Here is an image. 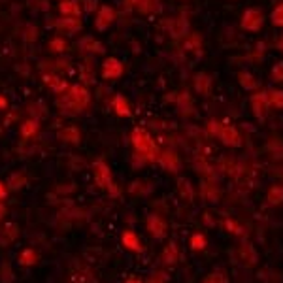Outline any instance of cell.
Wrapping results in <instances>:
<instances>
[{"label": "cell", "instance_id": "f546056e", "mask_svg": "<svg viewBox=\"0 0 283 283\" xmlns=\"http://www.w3.org/2000/svg\"><path fill=\"white\" fill-rule=\"evenodd\" d=\"M50 50L55 53H64V51H68V43L63 38H53L50 42Z\"/></svg>", "mask_w": 283, "mask_h": 283}, {"label": "cell", "instance_id": "ee69618b", "mask_svg": "<svg viewBox=\"0 0 283 283\" xmlns=\"http://www.w3.org/2000/svg\"><path fill=\"white\" fill-rule=\"evenodd\" d=\"M277 50H281V51H283V36L279 38V40H277Z\"/></svg>", "mask_w": 283, "mask_h": 283}, {"label": "cell", "instance_id": "2e32d148", "mask_svg": "<svg viewBox=\"0 0 283 283\" xmlns=\"http://www.w3.org/2000/svg\"><path fill=\"white\" fill-rule=\"evenodd\" d=\"M43 81H48V85H50V89L55 95H63L70 85H68V81L64 78H61V76H43Z\"/></svg>", "mask_w": 283, "mask_h": 283}, {"label": "cell", "instance_id": "3957f363", "mask_svg": "<svg viewBox=\"0 0 283 283\" xmlns=\"http://www.w3.org/2000/svg\"><path fill=\"white\" fill-rule=\"evenodd\" d=\"M208 130L217 136L225 146H230V148H238V146H242L240 132H238L234 127H230V125H226L225 127V125H217L215 121H212V123H208Z\"/></svg>", "mask_w": 283, "mask_h": 283}, {"label": "cell", "instance_id": "e0dca14e", "mask_svg": "<svg viewBox=\"0 0 283 283\" xmlns=\"http://www.w3.org/2000/svg\"><path fill=\"white\" fill-rule=\"evenodd\" d=\"M121 242H123L125 248L132 249V251H144V246L140 244V238L136 236L134 230H125L121 236Z\"/></svg>", "mask_w": 283, "mask_h": 283}, {"label": "cell", "instance_id": "8fae6325", "mask_svg": "<svg viewBox=\"0 0 283 283\" xmlns=\"http://www.w3.org/2000/svg\"><path fill=\"white\" fill-rule=\"evenodd\" d=\"M146 223H148V230L153 234L155 238H163V236H166L168 226H166V223H164L159 215H155V213H153V215H149Z\"/></svg>", "mask_w": 283, "mask_h": 283}, {"label": "cell", "instance_id": "836d02e7", "mask_svg": "<svg viewBox=\"0 0 283 283\" xmlns=\"http://www.w3.org/2000/svg\"><path fill=\"white\" fill-rule=\"evenodd\" d=\"M272 79L274 81H283V61L272 68Z\"/></svg>", "mask_w": 283, "mask_h": 283}, {"label": "cell", "instance_id": "ffe728a7", "mask_svg": "<svg viewBox=\"0 0 283 283\" xmlns=\"http://www.w3.org/2000/svg\"><path fill=\"white\" fill-rule=\"evenodd\" d=\"M38 132H40V123H38L36 119H27L21 125V136L25 138V140L34 138Z\"/></svg>", "mask_w": 283, "mask_h": 283}, {"label": "cell", "instance_id": "ab89813d", "mask_svg": "<svg viewBox=\"0 0 283 283\" xmlns=\"http://www.w3.org/2000/svg\"><path fill=\"white\" fill-rule=\"evenodd\" d=\"M148 283H166V279H164V276H161V274H155Z\"/></svg>", "mask_w": 283, "mask_h": 283}, {"label": "cell", "instance_id": "7a4b0ae2", "mask_svg": "<svg viewBox=\"0 0 283 283\" xmlns=\"http://www.w3.org/2000/svg\"><path fill=\"white\" fill-rule=\"evenodd\" d=\"M132 146H134L136 157L144 163H153L159 159V148L153 142V138L144 130V128H134L132 130Z\"/></svg>", "mask_w": 283, "mask_h": 283}, {"label": "cell", "instance_id": "d6986e66", "mask_svg": "<svg viewBox=\"0 0 283 283\" xmlns=\"http://www.w3.org/2000/svg\"><path fill=\"white\" fill-rule=\"evenodd\" d=\"M59 138L63 142H68V144H79L81 136H79V128L78 127H64L61 132H59Z\"/></svg>", "mask_w": 283, "mask_h": 283}, {"label": "cell", "instance_id": "74e56055", "mask_svg": "<svg viewBox=\"0 0 283 283\" xmlns=\"http://www.w3.org/2000/svg\"><path fill=\"white\" fill-rule=\"evenodd\" d=\"M85 4V12H92L97 8V0H81Z\"/></svg>", "mask_w": 283, "mask_h": 283}, {"label": "cell", "instance_id": "cb8c5ba5", "mask_svg": "<svg viewBox=\"0 0 283 283\" xmlns=\"http://www.w3.org/2000/svg\"><path fill=\"white\" fill-rule=\"evenodd\" d=\"M187 28H189V25H187V21H185L183 17H177L176 21H174V27H172V36L174 38H179V36H185L187 34Z\"/></svg>", "mask_w": 283, "mask_h": 283}, {"label": "cell", "instance_id": "9a60e30c", "mask_svg": "<svg viewBox=\"0 0 283 283\" xmlns=\"http://www.w3.org/2000/svg\"><path fill=\"white\" fill-rule=\"evenodd\" d=\"M212 87H213V81L208 74H197V78H195V89H197L198 95H204V97L210 95Z\"/></svg>", "mask_w": 283, "mask_h": 283}, {"label": "cell", "instance_id": "8992f818", "mask_svg": "<svg viewBox=\"0 0 283 283\" xmlns=\"http://www.w3.org/2000/svg\"><path fill=\"white\" fill-rule=\"evenodd\" d=\"M123 72H125V66L115 57L106 59L104 64H102V78L104 79H117L123 76Z\"/></svg>", "mask_w": 283, "mask_h": 283}, {"label": "cell", "instance_id": "83f0119b", "mask_svg": "<svg viewBox=\"0 0 283 283\" xmlns=\"http://www.w3.org/2000/svg\"><path fill=\"white\" fill-rule=\"evenodd\" d=\"M281 200H283V189L274 185L268 191V202L270 204H281Z\"/></svg>", "mask_w": 283, "mask_h": 283}, {"label": "cell", "instance_id": "6da1fadb", "mask_svg": "<svg viewBox=\"0 0 283 283\" xmlns=\"http://www.w3.org/2000/svg\"><path fill=\"white\" fill-rule=\"evenodd\" d=\"M91 102V92L87 91V87L83 85H70L66 91L61 95L59 100V108L66 113H79Z\"/></svg>", "mask_w": 283, "mask_h": 283}, {"label": "cell", "instance_id": "4dcf8cb0", "mask_svg": "<svg viewBox=\"0 0 283 283\" xmlns=\"http://www.w3.org/2000/svg\"><path fill=\"white\" fill-rule=\"evenodd\" d=\"M191 248L195 249V251L206 248V236L204 234H193L191 236Z\"/></svg>", "mask_w": 283, "mask_h": 283}, {"label": "cell", "instance_id": "f1b7e54d", "mask_svg": "<svg viewBox=\"0 0 283 283\" xmlns=\"http://www.w3.org/2000/svg\"><path fill=\"white\" fill-rule=\"evenodd\" d=\"M163 257H164V262H176L177 257H179L176 244H168V248L163 251Z\"/></svg>", "mask_w": 283, "mask_h": 283}, {"label": "cell", "instance_id": "7402d4cb", "mask_svg": "<svg viewBox=\"0 0 283 283\" xmlns=\"http://www.w3.org/2000/svg\"><path fill=\"white\" fill-rule=\"evenodd\" d=\"M38 262V253H36L34 249H23L21 255H19V264H23V266H32V264H36Z\"/></svg>", "mask_w": 283, "mask_h": 283}, {"label": "cell", "instance_id": "d4e9b609", "mask_svg": "<svg viewBox=\"0 0 283 283\" xmlns=\"http://www.w3.org/2000/svg\"><path fill=\"white\" fill-rule=\"evenodd\" d=\"M79 45H81L85 51H92V53H102V51H104V48H102V45H100L97 40L89 38V36H87V38H83V40L79 42Z\"/></svg>", "mask_w": 283, "mask_h": 283}, {"label": "cell", "instance_id": "5b68a950", "mask_svg": "<svg viewBox=\"0 0 283 283\" xmlns=\"http://www.w3.org/2000/svg\"><path fill=\"white\" fill-rule=\"evenodd\" d=\"M262 23H264V15H262V12L257 10V8L246 10V14L242 17V28H244V30H249V32L259 30V28L262 27Z\"/></svg>", "mask_w": 283, "mask_h": 283}, {"label": "cell", "instance_id": "484cf974", "mask_svg": "<svg viewBox=\"0 0 283 283\" xmlns=\"http://www.w3.org/2000/svg\"><path fill=\"white\" fill-rule=\"evenodd\" d=\"M217 189L213 187L210 181H206V183H202V197H204V200H208V202H215L217 200Z\"/></svg>", "mask_w": 283, "mask_h": 283}, {"label": "cell", "instance_id": "7bdbcfd3", "mask_svg": "<svg viewBox=\"0 0 283 283\" xmlns=\"http://www.w3.org/2000/svg\"><path fill=\"white\" fill-rule=\"evenodd\" d=\"M125 283H144V281H142V279H138V277H128Z\"/></svg>", "mask_w": 283, "mask_h": 283}, {"label": "cell", "instance_id": "44dd1931", "mask_svg": "<svg viewBox=\"0 0 283 283\" xmlns=\"http://www.w3.org/2000/svg\"><path fill=\"white\" fill-rule=\"evenodd\" d=\"M25 183H27V176H25L23 172H17V174H12V176L8 177L6 187L12 189V191H17V189H21Z\"/></svg>", "mask_w": 283, "mask_h": 283}, {"label": "cell", "instance_id": "30bf717a", "mask_svg": "<svg viewBox=\"0 0 283 283\" xmlns=\"http://www.w3.org/2000/svg\"><path fill=\"white\" fill-rule=\"evenodd\" d=\"M132 6L144 15H153L161 12V0H128Z\"/></svg>", "mask_w": 283, "mask_h": 283}, {"label": "cell", "instance_id": "1f68e13d", "mask_svg": "<svg viewBox=\"0 0 283 283\" xmlns=\"http://www.w3.org/2000/svg\"><path fill=\"white\" fill-rule=\"evenodd\" d=\"M272 23H274L276 27H283V4H279V6L272 12Z\"/></svg>", "mask_w": 283, "mask_h": 283}, {"label": "cell", "instance_id": "b9f144b4", "mask_svg": "<svg viewBox=\"0 0 283 283\" xmlns=\"http://www.w3.org/2000/svg\"><path fill=\"white\" fill-rule=\"evenodd\" d=\"M4 215H6V206L0 202V221L4 219Z\"/></svg>", "mask_w": 283, "mask_h": 283}, {"label": "cell", "instance_id": "603a6c76", "mask_svg": "<svg viewBox=\"0 0 283 283\" xmlns=\"http://www.w3.org/2000/svg\"><path fill=\"white\" fill-rule=\"evenodd\" d=\"M238 79H240V83L244 85L248 91H253V89L259 87V81H257L249 72H240V74H238Z\"/></svg>", "mask_w": 283, "mask_h": 283}, {"label": "cell", "instance_id": "ac0fdd59", "mask_svg": "<svg viewBox=\"0 0 283 283\" xmlns=\"http://www.w3.org/2000/svg\"><path fill=\"white\" fill-rule=\"evenodd\" d=\"M113 112L117 113V115H121V117H127V115H130V104H128L127 97H123V95H115L113 97Z\"/></svg>", "mask_w": 283, "mask_h": 283}, {"label": "cell", "instance_id": "f35d334b", "mask_svg": "<svg viewBox=\"0 0 283 283\" xmlns=\"http://www.w3.org/2000/svg\"><path fill=\"white\" fill-rule=\"evenodd\" d=\"M6 197H8V187H6L4 181H0V202H2Z\"/></svg>", "mask_w": 283, "mask_h": 283}, {"label": "cell", "instance_id": "d590c367", "mask_svg": "<svg viewBox=\"0 0 283 283\" xmlns=\"http://www.w3.org/2000/svg\"><path fill=\"white\" fill-rule=\"evenodd\" d=\"M81 78H83V81H91V83H92V68H91V66H85V68H83V76H81Z\"/></svg>", "mask_w": 283, "mask_h": 283}, {"label": "cell", "instance_id": "60d3db41", "mask_svg": "<svg viewBox=\"0 0 283 283\" xmlns=\"http://www.w3.org/2000/svg\"><path fill=\"white\" fill-rule=\"evenodd\" d=\"M6 108H8L6 97H2V95H0V110H6Z\"/></svg>", "mask_w": 283, "mask_h": 283}, {"label": "cell", "instance_id": "d6a6232c", "mask_svg": "<svg viewBox=\"0 0 283 283\" xmlns=\"http://www.w3.org/2000/svg\"><path fill=\"white\" fill-rule=\"evenodd\" d=\"M202 283H228V279H226L221 272H213V274H210Z\"/></svg>", "mask_w": 283, "mask_h": 283}, {"label": "cell", "instance_id": "7c38bea8", "mask_svg": "<svg viewBox=\"0 0 283 283\" xmlns=\"http://www.w3.org/2000/svg\"><path fill=\"white\" fill-rule=\"evenodd\" d=\"M19 238V226L15 223H8L0 228V246H10Z\"/></svg>", "mask_w": 283, "mask_h": 283}, {"label": "cell", "instance_id": "52a82bcc", "mask_svg": "<svg viewBox=\"0 0 283 283\" xmlns=\"http://www.w3.org/2000/svg\"><path fill=\"white\" fill-rule=\"evenodd\" d=\"M115 10H113L112 6H100L99 8V14H97V17H95V27H97V30H106L110 25H112L113 21H115Z\"/></svg>", "mask_w": 283, "mask_h": 283}, {"label": "cell", "instance_id": "277c9868", "mask_svg": "<svg viewBox=\"0 0 283 283\" xmlns=\"http://www.w3.org/2000/svg\"><path fill=\"white\" fill-rule=\"evenodd\" d=\"M92 174H95V181H97L100 189H106V191L117 195V187H115L112 177V170L104 161H95L92 163Z\"/></svg>", "mask_w": 283, "mask_h": 283}, {"label": "cell", "instance_id": "8d00e7d4", "mask_svg": "<svg viewBox=\"0 0 283 283\" xmlns=\"http://www.w3.org/2000/svg\"><path fill=\"white\" fill-rule=\"evenodd\" d=\"M225 225H228L226 228H228V230H232V232H236V234H242V232H244V230H242V226H238L236 223H232V221H226Z\"/></svg>", "mask_w": 283, "mask_h": 283}, {"label": "cell", "instance_id": "9c48e42d", "mask_svg": "<svg viewBox=\"0 0 283 283\" xmlns=\"http://www.w3.org/2000/svg\"><path fill=\"white\" fill-rule=\"evenodd\" d=\"M55 27L66 34H76L83 28V23L79 21V17H61L55 21Z\"/></svg>", "mask_w": 283, "mask_h": 283}, {"label": "cell", "instance_id": "4fadbf2b", "mask_svg": "<svg viewBox=\"0 0 283 283\" xmlns=\"http://www.w3.org/2000/svg\"><path fill=\"white\" fill-rule=\"evenodd\" d=\"M157 161L163 164L168 172H177V168H179V159H177L174 151H161Z\"/></svg>", "mask_w": 283, "mask_h": 283}, {"label": "cell", "instance_id": "e575fe53", "mask_svg": "<svg viewBox=\"0 0 283 283\" xmlns=\"http://www.w3.org/2000/svg\"><path fill=\"white\" fill-rule=\"evenodd\" d=\"M185 48L187 50H195V48H200V36L197 34H191V38L185 42Z\"/></svg>", "mask_w": 283, "mask_h": 283}, {"label": "cell", "instance_id": "5bb4252c", "mask_svg": "<svg viewBox=\"0 0 283 283\" xmlns=\"http://www.w3.org/2000/svg\"><path fill=\"white\" fill-rule=\"evenodd\" d=\"M59 12L64 17H79L81 15V6H79L78 0H63L59 4Z\"/></svg>", "mask_w": 283, "mask_h": 283}, {"label": "cell", "instance_id": "4316f807", "mask_svg": "<svg viewBox=\"0 0 283 283\" xmlns=\"http://www.w3.org/2000/svg\"><path fill=\"white\" fill-rule=\"evenodd\" d=\"M268 100L270 106H276L279 110H283V91H277V89L268 91Z\"/></svg>", "mask_w": 283, "mask_h": 283}, {"label": "cell", "instance_id": "ba28073f", "mask_svg": "<svg viewBox=\"0 0 283 283\" xmlns=\"http://www.w3.org/2000/svg\"><path fill=\"white\" fill-rule=\"evenodd\" d=\"M251 104H253V113L259 117V119H264L266 113H268V106H270V100H268V92H257L251 97Z\"/></svg>", "mask_w": 283, "mask_h": 283}]
</instances>
